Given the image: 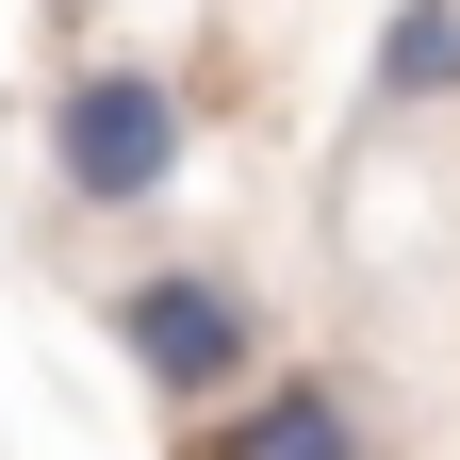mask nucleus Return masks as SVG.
<instances>
[{
  "label": "nucleus",
  "mask_w": 460,
  "mask_h": 460,
  "mask_svg": "<svg viewBox=\"0 0 460 460\" xmlns=\"http://www.w3.org/2000/svg\"><path fill=\"white\" fill-rule=\"evenodd\" d=\"M49 181H66L83 214H148L164 181H181V83L132 66V49L66 66L49 83Z\"/></svg>",
  "instance_id": "1"
},
{
  "label": "nucleus",
  "mask_w": 460,
  "mask_h": 460,
  "mask_svg": "<svg viewBox=\"0 0 460 460\" xmlns=\"http://www.w3.org/2000/svg\"><path fill=\"white\" fill-rule=\"evenodd\" d=\"M115 345H132V378L164 411H230L247 362H263V313H247V279H214V263H148L132 296H115Z\"/></svg>",
  "instance_id": "2"
},
{
  "label": "nucleus",
  "mask_w": 460,
  "mask_h": 460,
  "mask_svg": "<svg viewBox=\"0 0 460 460\" xmlns=\"http://www.w3.org/2000/svg\"><path fill=\"white\" fill-rule=\"evenodd\" d=\"M198 460H362V411L329 378H279V394H230Z\"/></svg>",
  "instance_id": "3"
},
{
  "label": "nucleus",
  "mask_w": 460,
  "mask_h": 460,
  "mask_svg": "<svg viewBox=\"0 0 460 460\" xmlns=\"http://www.w3.org/2000/svg\"><path fill=\"white\" fill-rule=\"evenodd\" d=\"M378 99H460V0H394V33H378Z\"/></svg>",
  "instance_id": "4"
}]
</instances>
